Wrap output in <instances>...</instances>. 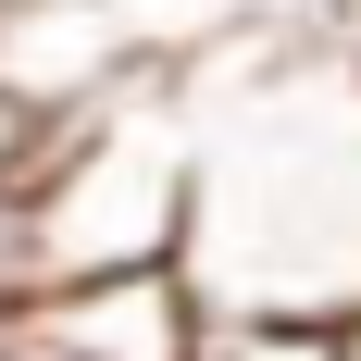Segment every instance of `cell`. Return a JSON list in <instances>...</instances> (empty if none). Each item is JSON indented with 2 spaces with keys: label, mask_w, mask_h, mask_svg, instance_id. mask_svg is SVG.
Segmentation results:
<instances>
[{
  "label": "cell",
  "mask_w": 361,
  "mask_h": 361,
  "mask_svg": "<svg viewBox=\"0 0 361 361\" xmlns=\"http://www.w3.org/2000/svg\"><path fill=\"white\" fill-rule=\"evenodd\" d=\"M200 361H336V324H212Z\"/></svg>",
  "instance_id": "cell-4"
},
{
  "label": "cell",
  "mask_w": 361,
  "mask_h": 361,
  "mask_svg": "<svg viewBox=\"0 0 361 361\" xmlns=\"http://www.w3.org/2000/svg\"><path fill=\"white\" fill-rule=\"evenodd\" d=\"M336 361H361V312H349V324H336Z\"/></svg>",
  "instance_id": "cell-6"
},
{
  "label": "cell",
  "mask_w": 361,
  "mask_h": 361,
  "mask_svg": "<svg viewBox=\"0 0 361 361\" xmlns=\"http://www.w3.org/2000/svg\"><path fill=\"white\" fill-rule=\"evenodd\" d=\"M13 187H25V287L175 262L187 250V87L137 75L63 125H37Z\"/></svg>",
  "instance_id": "cell-2"
},
{
  "label": "cell",
  "mask_w": 361,
  "mask_h": 361,
  "mask_svg": "<svg viewBox=\"0 0 361 361\" xmlns=\"http://www.w3.org/2000/svg\"><path fill=\"white\" fill-rule=\"evenodd\" d=\"M0 324H13V312H0Z\"/></svg>",
  "instance_id": "cell-8"
},
{
  "label": "cell",
  "mask_w": 361,
  "mask_h": 361,
  "mask_svg": "<svg viewBox=\"0 0 361 361\" xmlns=\"http://www.w3.org/2000/svg\"><path fill=\"white\" fill-rule=\"evenodd\" d=\"M187 87V287L212 324L361 312V37L224 25Z\"/></svg>",
  "instance_id": "cell-1"
},
{
  "label": "cell",
  "mask_w": 361,
  "mask_h": 361,
  "mask_svg": "<svg viewBox=\"0 0 361 361\" xmlns=\"http://www.w3.org/2000/svg\"><path fill=\"white\" fill-rule=\"evenodd\" d=\"M25 299V187H13V162H0V312Z\"/></svg>",
  "instance_id": "cell-5"
},
{
  "label": "cell",
  "mask_w": 361,
  "mask_h": 361,
  "mask_svg": "<svg viewBox=\"0 0 361 361\" xmlns=\"http://www.w3.org/2000/svg\"><path fill=\"white\" fill-rule=\"evenodd\" d=\"M0 361H37V349H25V336H13V324H0Z\"/></svg>",
  "instance_id": "cell-7"
},
{
  "label": "cell",
  "mask_w": 361,
  "mask_h": 361,
  "mask_svg": "<svg viewBox=\"0 0 361 361\" xmlns=\"http://www.w3.org/2000/svg\"><path fill=\"white\" fill-rule=\"evenodd\" d=\"M13 336L37 361H200L212 349V299L187 287V262H137V274H75V287H25Z\"/></svg>",
  "instance_id": "cell-3"
}]
</instances>
